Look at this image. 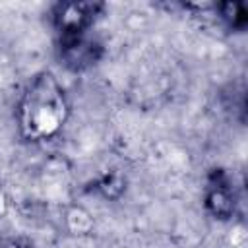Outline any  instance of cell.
<instances>
[{"mask_svg":"<svg viewBox=\"0 0 248 248\" xmlns=\"http://www.w3.org/2000/svg\"><path fill=\"white\" fill-rule=\"evenodd\" d=\"M64 97L52 76L39 78L25 93L21 126L33 138H45L58 130L64 120Z\"/></svg>","mask_w":248,"mask_h":248,"instance_id":"obj_1","label":"cell"}]
</instances>
